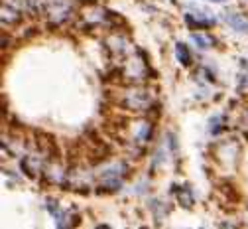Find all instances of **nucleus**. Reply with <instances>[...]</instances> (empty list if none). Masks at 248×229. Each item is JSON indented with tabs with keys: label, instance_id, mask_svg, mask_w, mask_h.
<instances>
[{
	"label": "nucleus",
	"instance_id": "nucleus-1",
	"mask_svg": "<svg viewBox=\"0 0 248 229\" xmlns=\"http://www.w3.org/2000/svg\"><path fill=\"white\" fill-rule=\"evenodd\" d=\"M150 103H152V95L144 89V87H132L126 91V95H124V99H122V105L130 109V111H146L150 109Z\"/></svg>",
	"mask_w": 248,
	"mask_h": 229
},
{
	"label": "nucleus",
	"instance_id": "nucleus-7",
	"mask_svg": "<svg viewBox=\"0 0 248 229\" xmlns=\"http://www.w3.org/2000/svg\"><path fill=\"white\" fill-rule=\"evenodd\" d=\"M213 2H221V0H213Z\"/></svg>",
	"mask_w": 248,
	"mask_h": 229
},
{
	"label": "nucleus",
	"instance_id": "nucleus-6",
	"mask_svg": "<svg viewBox=\"0 0 248 229\" xmlns=\"http://www.w3.org/2000/svg\"><path fill=\"white\" fill-rule=\"evenodd\" d=\"M240 87H248V77H242V81H240Z\"/></svg>",
	"mask_w": 248,
	"mask_h": 229
},
{
	"label": "nucleus",
	"instance_id": "nucleus-4",
	"mask_svg": "<svg viewBox=\"0 0 248 229\" xmlns=\"http://www.w3.org/2000/svg\"><path fill=\"white\" fill-rule=\"evenodd\" d=\"M175 194H177V198H179V202H181L183 208H191V204H193L191 192H181L179 188H175Z\"/></svg>",
	"mask_w": 248,
	"mask_h": 229
},
{
	"label": "nucleus",
	"instance_id": "nucleus-2",
	"mask_svg": "<svg viewBox=\"0 0 248 229\" xmlns=\"http://www.w3.org/2000/svg\"><path fill=\"white\" fill-rule=\"evenodd\" d=\"M225 20H227L234 30L248 34V22H246V20H242L240 16H236V14H227V16H225Z\"/></svg>",
	"mask_w": 248,
	"mask_h": 229
},
{
	"label": "nucleus",
	"instance_id": "nucleus-5",
	"mask_svg": "<svg viewBox=\"0 0 248 229\" xmlns=\"http://www.w3.org/2000/svg\"><path fill=\"white\" fill-rule=\"evenodd\" d=\"M191 40H193V42H195V44H197L201 50H207V48H209V44L213 42V40H209V38H203V36H197V34H193V36H191Z\"/></svg>",
	"mask_w": 248,
	"mask_h": 229
},
{
	"label": "nucleus",
	"instance_id": "nucleus-3",
	"mask_svg": "<svg viewBox=\"0 0 248 229\" xmlns=\"http://www.w3.org/2000/svg\"><path fill=\"white\" fill-rule=\"evenodd\" d=\"M175 53H177L179 63H183V65H191V55H189V50H187V46H185V44H177Z\"/></svg>",
	"mask_w": 248,
	"mask_h": 229
}]
</instances>
